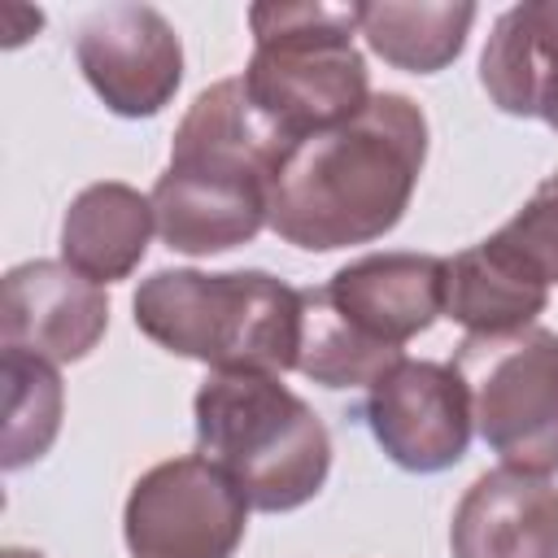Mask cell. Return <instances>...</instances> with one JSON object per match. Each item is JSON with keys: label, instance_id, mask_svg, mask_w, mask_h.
<instances>
[{"label": "cell", "instance_id": "cell-19", "mask_svg": "<svg viewBox=\"0 0 558 558\" xmlns=\"http://www.w3.org/2000/svg\"><path fill=\"white\" fill-rule=\"evenodd\" d=\"M0 371H4V453H0V466L22 471L52 449V440L61 432L65 392H61L57 366L35 357V353L4 349Z\"/></svg>", "mask_w": 558, "mask_h": 558}, {"label": "cell", "instance_id": "cell-17", "mask_svg": "<svg viewBox=\"0 0 558 558\" xmlns=\"http://www.w3.org/2000/svg\"><path fill=\"white\" fill-rule=\"evenodd\" d=\"M475 22V4H397L375 0L357 4V35L371 44L375 57L405 74H436L445 70Z\"/></svg>", "mask_w": 558, "mask_h": 558}, {"label": "cell", "instance_id": "cell-13", "mask_svg": "<svg viewBox=\"0 0 558 558\" xmlns=\"http://www.w3.org/2000/svg\"><path fill=\"white\" fill-rule=\"evenodd\" d=\"M292 153V144L257 113V105L244 92V78H222L205 87L170 144V166H192V170H222L240 179H257L270 187L279 161Z\"/></svg>", "mask_w": 558, "mask_h": 558}, {"label": "cell", "instance_id": "cell-9", "mask_svg": "<svg viewBox=\"0 0 558 558\" xmlns=\"http://www.w3.org/2000/svg\"><path fill=\"white\" fill-rule=\"evenodd\" d=\"M109 327L105 288L65 262H22L4 275L0 349L35 353L52 366L83 362Z\"/></svg>", "mask_w": 558, "mask_h": 558}, {"label": "cell", "instance_id": "cell-7", "mask_svg": "<svg viewBox=\"0 0 558 558\" xmlns=\"http://www.w3.org/2000/svg\"><path fill=\"white\" fill-rule=\"evenodd\" d=\"M366 423L379 449L414 475H436L462 462L471 445V397L453 362L401 357L366 392Z\"/></svg>", "mask_w": 558, "mask_h": 558}, {"label": "cell", "instance_id": "cell-1", "mask_svg": "<svg viewBox=\"0 0 558 558\" xmlns=\"http://www.w3.org/2000/svg\"><path fill=\"white\" fill-rule=\"evenodd\" d=\"M427 161V118L401 92L301 140L270 179V231L305 253H331L388 235L418 187Z\"/></svg>", "mask_w": 558, "mask_h": 558}, {"label": "cell", "instance_id": "cell-3", "mask_svg": "<svg viewBox=\"0 0 558 558\" xmlns=\"http://www.w3.org/2000/svg\"><path fill=\"white\" fill-rule=\"evenodd\" d=\"M196 445L253 510L283 514L314 501L331 471L327 423L279 375L214 371L192 401Z\"/></svg>", "mask_w": 558, "mask_h": 558}, {"label": "cell", "instance_id": "cell-8", "mask_svg": "<svg viewBox=\"0 0 558 558\" xmlns=\"http://www.w3.org/2000/svg\"><path fill=\"white\" fill-rule=\"evenodd\" d=\"M74 57L118 118L161 113L183 83V44L153 4H105L83 17Z\"/></svg>", "mask_w": 558, "mask_h": 558}, {"label": "cell", "instance_id": "cell-15", "mask_svg": "<svg viewBox=\"0 0 558 558\" xmlns=\"http://www.w3.org/2000/svg\"><path fill=\"white\" fill-rule=\"evenodd\" d=\"M153 231V201L140 187L118 179L92 183L70 201L61 218V262L105 288L144 262Z\"/></svg>", "mask_w": 558, "mask_h": 558}, {"label": "cell", "instance_id": "cell-22", "mask_svg": "<svg viewBox=\"0 0 558 558\" xmlns=\"http://www.w3.org/2000/svg\"><path fill=\"white\" fill-rule=\"evenodd\" d=\"M0 558H44V554H39V549H22V545H9Z\"/></svg>", "mask_w": 558, "mask_h": 558}, {"label": "cell", "instance_id": "cell-11", "mask_svg": "<svg viewBox=\"0 0 558 558\" xmlns=\"http://www.w3.org/2000/svg\"><path fill=\"white\" fill-rule=\"evenodd\" d=\"M148 201L157 235L187 257L227 253L235 244H248L262 227H270V187L222 170L166 166Z\"/></svg>", "mask_w": 558, "mask_h": 558}, {"label": "cell", "instance_id": "cell-16", "mask_svg": "<svg viewBox=\"0 0 558 558\" xmlns=\"http://www.w3.org/2000/svg\"><path fill=\"white\" fill-rule=\"evenodd\" d=\"M480 87L510 118H541L558 92V0H527L493 22Z\"/></svg>", "mask_w": 558, "mask_h": 558}, {"label": "cell", "instance_id": "cell-10", "mask_svg": "<svg viewBox=\"0 0 558 558\" xmlns=\"http://www.w3.org/2000/svg\"><path fill=\"white\" fill-rule=\"evenodd\" d=\"M327 305L371 344L405 349L445 314V257L366 253L323 283Z\"/></svg>", "mask_w": 558, "mask_h": 558}, {"label": "cell", "instance_id": "cell-4", "mask_svg": "<svg viewBox=\"0 0 558 558\" xmlns=\"http://www.w3.org/2000/svg\"><path fill=\"white\" fill-rule=\"evenodd\" d=\"M253 57L244 92L296 148L371 105V70L357 52V4H253Z\"/></svg>", "mask_w": 558, "mask_h": 558}, {"label": "cell", "instance_id": "cell-21", "mask_svg": "<svg viewBox=\"0 0 558 558\" xmlns=\"http://www.w3.org/2000/svg\"><path fill=\"white\" fill-rule=\"evenodd\" d=\"M541 122H549V126L558 131V92H554V96L545 100V113H541Z\"/></svg>", "mask_w": 558, "mask_h": 558}, {"label": "cell", "instance_id": "cell-12", "mask_svg": "<svg viewBox=\"0 0 558 558\" xmlns=\"http://www.w3.org/2000/svg\"><path fill=\"white\" fill-rule=\"evenodd\" d=\"M453 558H558V488L514 466L484 471L449 523Z\"/></svg>", "mask_w": 558, "mask_h": 558}, {"label": "cell", "instance_id": "cell-5", "mask_svg": "<svg viewBox=\"0 0 558 558\" xmlns=\"http://www.w3.org/2000/svg\"><path fill=\"white\" fill-rule=\"evenodd\" d=\"M471 418L501 466L527 475L558 471V331L523 327L510 336H466L453 353Z\"/></svg>", "mask_w": 558, "mask_h": 558}, {"label": "cell", "instance_id": "cell-14", "mask_svg": "<svg viewBox=\"0 0 558 558\" xmlns=\"http://www.w3.org/2000/svg\"><path fill=\"white\" fill-rule=\"evenodd\" d=\"M549 305V283L497 235L445 257V318L466 336H510L536 323Z\"/></svg>", "mask_w": 558, "mask_h": 558}, {"label": "cell", "instance_id": "cell-2", "mask_svg": "<svg viewBox=\"0 0 558 558\" xmlns=\"http://www.w3.org/2000/svg\"><path fill=\"white\" fill-rule=\"evenodd\" d=\"M131 310L153 344L209 371L283 375L301 353V288L266 270H157Z\"/></svg>", "mask_w": 558, "mask_h": 558}, {"label": "cell", "instance_id": "cell-6", "mask_svg": "<svg viewBox=\"0 0 558 558\" xmlns=\"http://www.w3.org/2000/svg\"><path fill=\"white\" fill-rule=\"evenodd\" d=\"M248 497L205 453L170 458L131 484L122 536L131 558H231L248 527Z\"/></svg>", "mask_w": 558, "mask_h": 558}, {"label": "cell", "instance_id": "cell-18", "mask_svg": "<svg viewBox=\"0 0 558 558\" xmlns=\"http://www.w3.org/2000/svg\"><path fill=\"white\" fill-rule=\"evenodd\" d=\"M405 353L371 344L357 336L323 296V288L301 292V353L296 371L323 388H371L379 375H388Z\"/></svg>", "mask_w": 558, "mask_h": 558}, {"label": "cell", "instance_id": "cell-20", "mask_svg": "<svg viewBox=\"0 0 558 558\" xmlns=\"http://www.w3.org/2000/svg\"><path fill=\"white\" fill-rule=\"evenodd\" d=\"M493 235L510 244L545 283H558V170L545 174L523 209H514V218Z\"/></svg>", "mask_w": 558, "mask_h": 558}]
</instances>
